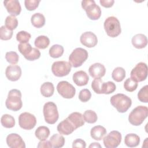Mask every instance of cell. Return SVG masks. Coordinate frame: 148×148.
Segmentation results:
<instances>
[{
	"label": "cell",
	"mask_w": 148,
	"mask_h": 148,
	"mask_svg": "<svg viewBox=\"0 0 148 148\" xmlns=\"http://www.w3.org/2000/svg\"><path fill=\"white\" fill-rule=\"evenodd\" d=\"M43 112L45 120L48 124H53L58 119L59 114L57 107L53 102H48L44 105Z\"/></svg>",
	"instance_id": "8992f818"
},
{
	"label": "cell",
	"mask_w": 148,
	"mask_h": 148,
	"mask_svg": "<svg viewBox=\"0 0 148 148\" xmlns=\"http://www.w3.org/2000/svg\"><path fill=\"white\" fill-rule=\"evenodd\" d=\"M5 75L9 80L12 82L17 81L21 76V69L17 65H9L6 69Z\"/></svg>",
	"instance_id": "9a60e30c"
},
{
	"label": "cell",
	"mask_w": 148,
	"mask_h": 148,
	"mask_svg": "<svg viewBox=\"0 0 148 148\" xmlns=\"http://www.w3.org/2000/svg\"><path fill=\"white\" fill-rule=\"evenodd\" d=\"M6 143L10 148H25V144L22 138L17 134L12 133L6 137Z\"/></svg>",
	"instance_id": "4fadbf2b"
},
{
	"label": "cell",
	"mask_w": 148,
	"mask_h": 148,
	"mask_svg": "<svg viewBox=\"0 0 148 148\" xmlns=\"http://www.w3.org/2000/svg\"><path fill=\"white\" fill-rule=\"evenodd\" d=\"M64 47L60 45H53L49 49V54L52 58H57L60 57L64 53Z\"/></svg>",
	"instance_id": "4dcf8cb0"
},
{
	"label": "cell",
	"mask_w": 148,
	"mask_h": 148,
	"mask_svg": "<svg viewBox=\"0 0 148 148\" xmlns=\"http://www.w3.org/2000/svg\"><path fill=\"white\" fill-rule=\"evenodd\" d=\"M148 116V108L145 106H138L134 108L128 116V121L133 125H140Z\"/></svg>",
	"instance_id": "3957f363"
},
{
	"label": "cell",
	"mask_w": 148,
	"mask_h": 148,
	"mask_svg": "<svg viewBox=\"0 0 148 148\" xmlns=\"http://www.w3.org/2000/svg\"><path fill=\"white\" fill-rule=\"evenodd\" d=\"M38 148H49V147H52L51 143L50 141L49 140H40L37 146Z\"/></svg>",
	"instance_id": "7dc6e473"
},
{
	"label": "cell",
	"mask_w": 148,
	"mask_h": 148,
	"mask_svg": "<svg viewBox=\"0 0 148 148\" xmlns=\"http://www.w3.org/2000/svg\"><path fill=\"white\" fill-rule=\"evenodd\" d=\"M88 54L86 49L81 47L76 48L70 54L69 61L72 66L77 68L80 66L87 59Z\"/></svg>",
	"instance_id": "52a82bcc"
},
{
	"label": "cell",
	"mask_w": 148,
	"mask_h": 148,
	"mask_svg": "<svg viewBox=\"0 0 148 148\" xmlns=\"http://www.w3.org/2000/svg\"><path fill=\"white\" fill-rule=\"evenodd\" d=\"M110 101L112 105L120 113L127 112L132 104L131 99L127 95L121 93L113 95Z\"/></svg>",
	"instance_id": "6da1fadb"
},
{
	"label": "cell",
	"mask_w": 148,
	"mask_h": 148,
	"mask_svg": "<svg viewBox=\"0 0 148 148\" xmlns=\"http://www.w3.org/2000/svg\"><path fill=\"white\" fill-rule=\"evenodd\" d=\"M32 48L31 45L28 43H20L18 45V49L21 54H22L24 57L27 56L32 51Z\"/></svg>",
	"instance_id": "74e56055"
},
{
	"label": "cell",
	"mask_w": 148,
	"mask_h": 148,
	"mask_svg": "<svg viewBox=\"0 0 148 148\" xmlns=\"http://www.w3.org/2000/svg\"><path fill=\"white\" fill-rule=\"evenodd\" d=\"M91 97V93L89 90L84 88L79 92V99L83 102H86L90 99Z\"/></svg>",
	"instance_id": "60d3db41"
},
{
	"label": "cell",
	"mask_w": 148,
	"mask_h": 148,
	"mask_svg": "<svg viewBox=\"0 0 148 148\" xmlns=\"http://www.w3.org/2000/svg\"><path fill=\"white\" fill-rule=\"evenodd\" d=\"M54 85L51 82H45L40 87V92L45 97H50L54 94Z\"/></svg>",
	"instance_id": "d4e9b609"
},
{
	"label": "cell",
	"mask_w": 148,
	"mask_h": 148,
	"mask_svg": "<svg viewBox=\"0 0 148 148\" xmlns=\"http://www.w3.org/2000/svg\"><path fill=\"white\" fill-rule=\"evenodd\" d=\"M3 4L8 12L11 15L18 16L20 14L21 8L20 3L17 0H8L4 1Z\"/></svg>",
	"instance_id": "e0dca14e"
},
{
	"label": "cell",
	"mask_w": 148,
	"mask_h": 148,
	"mask_svg": "<svg viewBox=\"0 0 148 148\" xmlns=\"http://www.w3.org/2000/svg\"><path fill=\"white\" fill-rule=\"evenodd\" d=\"M132 44L136 49H143L147 45V37L142 34H139L134 35L132 38Z\"/></svg>",
	"instance_id": "ffe728a7"
},
{
	"label": "cell",
	"mask_w": 148,
	"mask_h": 148,
	"mask_svg": "<svg viewBox=\"0 0 148 148\" xmlns=\"http://www.w3.org/2000/svg\"><path fill=\"white\" fill-rule=\"evenodd\" d=\"M88 72L90 76L95 79L101 78L105 75L106 69L103 64L95 63L89 67Z\"/></svg>",
	"instance_id": "ac0fdd59"
},
{
	"label": "cell",
	"mask_w": 148,
	"mask_h": 148,
	"mask_svg": "<svg viewBox=\"0 0 148 148\" xmlns=\"http://www.w3.org/2000/svg\"><path fill=\"white\" fill-rule=\"evenodd\" d=\"M103 83L102 80L100 78L95 79L91 83V87L94 91L97 94H102L101 93V87Z\"/></svg>",
	"instance_id": "b9f144b4"
},
{
	"label": "cell",
	"mask_w": 148,
	"mask_h": 148,
	"mask_svg": "<svg viewBox=\"0 0 148 148\" xmlns=\"http://www.w3.org/2000/svg\"><path fill=\"white\" fill-rule=\"evenodd\" d=\"M124 143L128 147H136L140 143V138L135 134H128L125 136Z\"/></svg>",
	"instance_id": "603a6c76"
},
{
	"label": "cell",
	"mask_w": 148,
	"mask_h": 148,
	"mask_svg": "<svg viewBox=\"0 0 148 148\" xmlns=\"http://www.w3.org/2000/svg\"><path fill=\"white\" fill-rule=\"evenodd\" d=\"M116 89V84L113 82H107L103 83L101 87V93L109 94L113 92Z\"/></svg>",
	"instance_id": "d6a6232c"
},
{
	"label": "cell",
	"mask_w": 148,
	"mask_h": 148,
	"mask_svg": "<svg viewBox=\"0 0 148 148\" xmlns=\"http://www.w3.org/2000/svg\"><path fill=\"white\" fill-rule=\"evenodd\" d=\"M13 35V31L9 29L5 25L1 26L0 28V38L3 40H9Z\"/></svg>",
	"instance_id": "e575fe53"
},
{
	"label": "cell",
	"mask_w": 148,
	"mask_h": 148,
	"mask_svg": "<svg viewBox=\"0 0 148 148\" xmlns=\"http://www.w3.org/2000/svg\"><path fill=\"white\" fill-rule=\"evenodd\" d=\"M81 43L87 47H93L98 43V39L95 34L90 31H87L82 34L80 38Z\"/></svg>",
	"instance_id": "5bb4252c"
},
{
	"label": "cell",
	"mask_w": 148,
	"mask_h": 148,
	"mask_svg": "<svg viewBox=\"0 0 148 148\" xmlns=\"http://www.w3.org/2000/svg\"><path fill=\"white\" fill-rule=\"evenodd\" d=\"M18 124L21 128L30 130L36 125V119L34 114L28 112H24L18 117Z\"/></svg>",
	"instance_id": "30bf717a"
},
{
	"label": "cell",
	"mask_w": 148,
	"mask_h": 148,
	"mask_svg": "<svg viewBox=\"0 0 148 148\" xmlns=\"http://www.w3.org/2000/svg\"><path fill=\"white\" fill-rule=\"evenodd\" d=\"M89 147H99V148H101V146L100 145V144H99V143L94 142V143H92L89 146Z\"/></svg>",
	"instance_id": "c3c4849f"
},
{
	"label": "cell",
	"mask_w": 148,
	"mask_h": 148,
	"mask_svg": "<svg viewBox=\"0 0 148 148\" xmlns=\"http://www.w3.org/2000/svg\"><path fill=\"white\" fill-rule=\"evenodd\" d=\"M5 58L9 63L15 65L18 61L19 56L15 51H9L6 53Z\"/></svg>",
	"instance_id": "f35d334b"
},
{
	"label": "cell",
	"mask_w": 148,
	"mask_h": 148,
	"mask_svg": "<svg viewBox=\"0 0 148 148\" xmlns=\"http://www.w3.org/2000/svg\"><path fill=\"white\" fill-rule=\"evenodd\" d=\"M101 5L105 8H110L113 5L114 1L113 0H100Z\"/></svg>",
	"instance_id": "bcb514c9"
},
{
	"label": "cell",
	"mask_w": 148,
	"mask_h": 148,
	"mask_svg": "<svg viewBox=\"0 0 148 148\" xmlns=\"http://www.w3.org/2000/svg\"><path fill=\"white\" fill-rule=\"evenodd\" d=\"M40 1L37 0H25L24 4L26 9L28 10L32 11L35 10L39 5Z\"/></svg>",
	"instance_id": "7bdbcfd3"
},
{
	"label": "cell",
	"mask_w": 148,
	"mask_h": 148,
	"mask_svg": "<svg viewBox=\"0 0 148 148\" xmlns=\"http://www.w3.org/2000/svg\"><path fill=\"white\" fill-rule=\"evenodd\" d=\"M106 134V130L102 125L94 126L90 131L91 138L96 140H101Z\"/></svg>",
	"instance_id": "7402d4cb"
},
{
	"label": "cell",
	"mask_w": 148,
	"mask_h": 148,
	"mask_svg": "<svg viewBox=\"0 0 148 148\" xmlns=\"http://www.w3.org/2000/svg\"><path fill=\"white\" fill-rule=\"evenodd\" d=\"M103 26L107 35L110 37L115 38L121 34L120 23L116 17L110 16L108 17L105 20Z\"/></svg>",
	"instance_id": "277c9868"
},
{
	"label": "cell",
	"mask_w": 148,
	"mask_h": 148,
	"mask_svg": "<svg viewBox=\"0 0 148 148\" xmlns=\"http://www.w3.org/2000/svg\"><path fill=\"white\" fill-rule=\"evenodd\" d=\"M125 77V71L122 67H117L112 72V77L114 81L117 82H120L123 81Z\"/></svg>",
	"instance_id": "f546056e"
},
{
	"label": "cell",
	"mask_w": 148,
	"mask_h": 148,
	"mask_svg": "<svg viewBox=\"0 0 148 148\" xmlns=\"http://www.w3.org/2000/svg\"><path fill=\"white\" fill-rule=\"evenodd\" d=\"M131 78L136 82L145 80L147 76V66L145 62H139L132 69Z\"/></svg>",
	"instance_id": "9c48e42d"
},
{
	"label": "cell",
	"mask_w": 148,
	"mask_h": 148,
	"mask_svg": "<svg viewBox=\"0 0 148 148\" xmlns=\"http://www.w3.org/2000/svg\"><path fill=\"white\" fill-rule=\"evenodd\" d=\"M31 21L34 27L39 28L45 24V17L42 13H36L31 16Z\"/></svg>",
	"instance_id": "cb8c5ba5"
},
{
	"label": "cell",
	"mask_w": 148,
	"mask_h": 148,
	"mask_svg": "<svg viewBox=\"0 0 148 148\" xmlns=\"http://www.w3.org/2000/svg\"><path fill=\"white\" fill-rule=\"evenodd\" d=\"M40 57V52L36 48L33 47L32 51L27 56L24 57L28 61H34Z\"/></svg>",
	"instance_id": "ee69618b"
},
{
	"label": "cell",
	"mask_w": 148,
	"mask_h": 148,
	"mask_svg": "<svg viewBox=\"0 0 148 148\" xmlns=\"http://www.w3.org/2000/svg\"><path fill=\"white\" fill-rule=\"evenodd\" d=\"M49 141L52 147L59 148L62 147L64 145L65 140L63 136L60 134H55L51 136Z\"/></svg>",
	"instance_id": "484cf974"
},
{
	"label": "cell",
	"mask_w": 148,
	"mask_h": 148,
	"mask_svg": "<svg viewBox=\"0 0 148 148\" xmlns=\"http://www.w3.org/2000/svg\"><path fill=\"white\" fill-rule=\"evenodd\" d=\"M72 79L73 82L78 86L86 85L89 80L88 75L83 71H79L74 73Z\"/></svg>",
	"instance_id": "d6986e66"
},
{
	"label": "cell",
	"mask_w": 148,
	"mask_h": 148,
	"mask_svg": "<svg viewBox=\"0 0 148 148\" xmlns=\"http://www.w3.org/2000/svg\"><path fill=\"white\" fill-rule=\"evenodd\" d=\"M86 146V143L85 141L82 139H77L73 142L72 147H81L85 148Z\"/></svg>",
	"instance_id": "f6af8a7d"
},
{
	"label": "cell",
	"mask_w": 148,
	"mask_h": 148,
	"mask_svg": "<svg viewBox=\"0 0 148 148\" xmlns=\"http://www.w3.org/2000/svg\"><path fill=\"white\" fill-rule=\"evenodd\" d=\"M5 105L8 109L14 112L20 110L23 106L21 91L17 89L10 90L6 99Z\"/></svg>",
	"instance_id": "7a4b0ae2"
},
{
	"label": "cell",
	"mask_w": 148,
	"mask_h": 148,
	"mask_svg": "<svg viewBox=\"0 0 148 148\" xmlns=\"http://www.w3.org/2000/svg\"><path fill=\"white\" fill-rule=\"evenodd\" d=\"M121 134L120 132L117 131L110 132L103 138V142L105 147L106 148L117 147L121 143Z\"/></svg>",
	"instance_id": "7c38bea8"
},
{
	"label": "cell",
	"mask_w": 148,
	"mask_h": 148,
	"mask_svg": "<svg viewBox=\"0 0 148 148\" xmlns=\"http://www.w3.org/2000/svg\"><path fill=\"white\" fill-rule=\"evenodd\" d=\"M67 118L73 124L76 129L84 124L85 121L83 116L79 112H73L71 113Z\"/></svg>",
	"instance_id": "44dd1931"
},
{
	"label": "cell",
	"mask_w": 148,
	"mask_h": 148,
	"mask_svg": "<svg viewBox=\"0 0 148 148\" xmlns=\"http://www.w3.org/2000/svg\"><path fill=\"white\" fill-rule=\"evenodd\" d=\"M82 7L86 11L87 17L90 20H98L101 16V8L94 0L82 1Z\"/></svg>",
	"instance_id": "5b68a950"
},
{
	"label": "cell",
	"mask_w": 148,
	"mask_h": 148,
	"mask_svg": "<svg viewBox=\"0 0 148 148\" xmlns=\"http://www.w3.org/2000/svg\"><path fill=\"white\" fill-rule=\"evenodd\" d=\"M34 44L37 48L40 49H45L49 45L50 39L46 36L40 35L35 39Z\"/></svg>",
	"instance_id": "83f0119b"
},
{
	"label": "cell",
	"mask_w": 148,
	"mask_h": 148,
	"mask_svg": "<svg viewBox=\"0 0 148 148\" xmlns=\"http://www.w3.org/2000/svg\"><path fill=\"white\" fill-rule=\"evenodd\" d=\"M57 90L59 94L66 99L72 98L76 93L73 86L66 81L60 82L57 86Z\"/></svg>",
	"instance_id": "8fae6325"
},
{
	"label": "cell",
	"mask_w": 148,
	"mask_h": 148,
	"mask_svg": "<svg viewBox=\"0 0 148 148\" xmlns=\"http://www.w3.org/2000/svg\"><path fill=\"white\" fill-rule=\"evenodd\" d=\"M35 135L39 140H45L50 135L49 128L46 126H40L36 130Z\"/></svg>",
	"instance_id": "4316f807"
},
{
	"label": "cell",
	"mask_w": 148,
	"mask_h": 148,
	"mask_svg": "<svg viewBox=\"0 0 148 148\" xmlns=\"http://www.w3.org/2000/svg\"><path fill=\"white\" fill-rule=\"evenodd\" d=\"M83 116L84 121L90 124L95 123L98 119V117L96 113L92 110H86Z\"/></svg>",
	"instance_id": "836d02e7"
},
{
	"label": "cell",
	"mask_w": 148,
	"mask_h": 148,
	"mask_svg": "<svg viewBox=\"0 0 148 148\" xmlns=\"http://www.w3.org/2000/svg\"><path fill=\"white\" fill-rule=\"evenodd\" d=\"M138 82L132 79L128 78L124 83V88L129 92H132L135 91L138 87Z\"/></svg>",
	"instance_id": "d590c367"
},
{
	"label": "cell",
	"mask_w": 148,
	"mask_h": 148,
	"mask_svg": "<svg viewBox=\"0 0 148 148\" xmlns=\"http://www.w3.org/2000/svg\"><path fill=\"white\" fill-rule=\"evenodd\" d=\"M1 123L3 127L10 128L15 125V120L14 117L8 114H5L1 118Z\"/></svg>",
	"instance_id": "f1b7e54d"
},
{
	"label": "cell",
	"mask_w": 148,
	"mask_h": 148,
	"mask_svg": "<svg viewBox=\"0 0 148 148\" xmlns=\"http://www.w3.org/2000/svg\"><path fill=\"white\" fill-rule=\"evenodd\" d=\"M57 129L60 134L65 135H68L76 130L68 118L60 122L58 124Z\"/></svg>",
	"instance_id": "2e32d148"
},
{
	"label": "cell",
	"mask_w": 148,
	"mask_h": 148,
	"mask_svg": "<svg viewBox=\"0 0 148 148\" xmlns=\"http://www.w3.org/2000/svg\"><path fill=\"white\" fill-rule=\"evenodd\" d=\"M31 38V34L25 31H21L16 35L17 40L20 43H28Z\"/></svg>",
	"instance_id": "ab89813d"
},
{
	"label": "cell",
	"mask_w": 148,
	"mask_h": 148,
	"mask_svg": "<svg viewBox=\"0 0 148 148\" xmlns=\"http://www.w3.org/2000/svg\"><path fill=\"white\" fill-rule=\"evenodd\" d=\"M138 98L142 102L145 103L148 102V86L146 85L143 87L138 93Z\"/></svg>",
	"instance_id": "8d00e7d4"
},
{
	"label": "cell",
	"mask_w": 148,
	"mask_h": 148,
	"mask_svg": "<svg viewBox=\"0 0 148 148\" xmlns=\"http://www.w3.org/2000/svg\"><path fill=\"white\" fill-rule=\"evenodd\" d=\"M71 64L65 61L54 62L51 66V71L57 77H63L68 75L71 71Z\"/></svg>",
	"instance_id": "ba28073f"
},
{
	"label": "cell",
	"mask_w": 148,
	"mask_h": 148,
	"mask_svg": "<svg viewBox=\"0 0 148 148\" xmlns=\"http://www.w3.org/2000/svg\"><path fill=\"white\" fill-rule=\"evenodd\" d=\"M5 26L7 28L13 31L16 29L18 25V20L15 16L10 15L6 17L5 21Z\"/></svg>",
	"instance_id": "1f68e13d"
}]
</instances>
